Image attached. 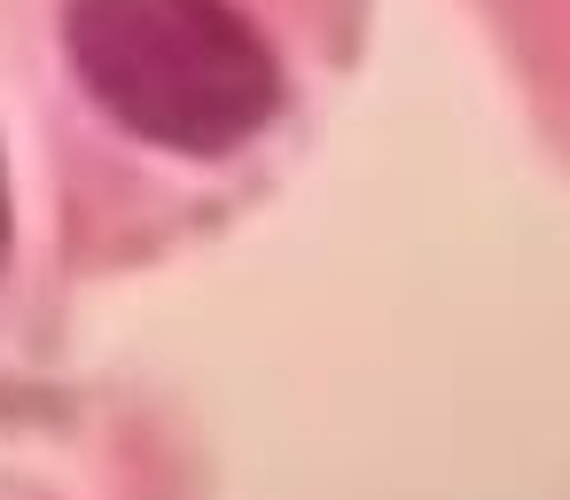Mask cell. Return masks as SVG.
<instances>
[{"label":"cell","mask_w":570,"mask_h":500,"mask_svg":"<svg viewBox=\"0 0 570 500\" xmlns=\"http://www.w3.org/2000/svg\"><path fill=\"white\" fill-rule=\"evenodd\" d=\"M63 56L87 102L188 165H219L274 134L282 48L243 0H71Z\"/></svg>","instance_id":"obj_1"},{"label":"cell","mask_w":570,"mask_h":500,"mask_svg":"<svg viewBox=\"0 0 570 500\" xmlns=\"http://www.w3.org/2000/svg\"><path fill=\"white\" fill-rule=\"evenodd\" d=\"M0 251H9V173H0Z\"/></svg>","instance_id":"obj_2"}]
</instances>
